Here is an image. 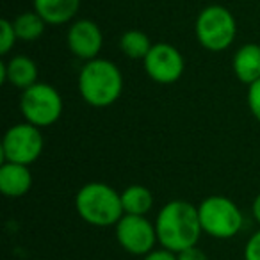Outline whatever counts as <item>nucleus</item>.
Instances as JSON below:
<instances>
[{"label":"nucleus","instance_id":"f257e3e1","mask_svg":"<svg viewBox=\"0 0 260 260\" xmlns=\"http://www.w3.org/2000/svg\"><path fill=\"white\" fill-rule=\"evenodd\" d=\"M157 239L162 248L180 253L198 244L203 234L198 205L185 200H171L159 210L155 219Z\"/></svg>","mask_w":260,"mask_h":260},{"label":"nucleus","instance_id":"f03ea898","mask_svg":"<svg viewBox=\"0 0 260 260\" xmlns=\"http://www.w3.org/2000/svg\"><path fill=\"white\" fill-rule=\"evenodd\" d=\"M79 93L87 105L96 109L111 107L123 93V73L112 61L96 57L86 61L79 72Z\"/></svg>","mask_w":260,"mask_h":260},{"label":"nucleus","instance_id":"7ed1b4c3","mask_svg":"<svg viewBox=\"0 0 260 260\" xmlns=\"http://www.w3.org/2000/svg\"><path fill=\"white\" fill-rule=\"evenodd\" d=\"M75 209L80 219L91 226H116L123 217L121 192L105 182H87L77 191Z\"/></svg>","mask_w":260,"mask_h":260},{"label":"nucleus","instance_id":"20e7f679","mask_svg":"<svg viewBox=\"0 0 260 260\" xmlns=\"http://www.w3.org/2000/svg\"><path fill=\"white\" fill-rule=\"evenodd\" d=\"M194 34L205 50L224 52L237 36V20L224 6H207L196 16Z\"/></svg>","mask_w":260,"mask_h":260},{"label":"nucleus","instance_id":"39448f33","mask_svg":"<svg viewBox=\"0 0 260 260\" xmlns=\"http://www.w3.org/2000/svg\"><path fill=\"white\" fill-rule=\"evenodd\" d=\"M198 214L203 234L214 239H221V241L235 237L244 224V216L241 209L228 196H207L198 205Z\"/></svg>","mask_w":260,"mask_h":260},{"label":"nucleus","instance_id":"423d86ee","mask_svg":"<svg viewBox=\"0 0 260 260\" xmlns=\"http://www.w3.org/2000/svg\"><path fill=\"white\" fill-rule=\"evenodd\" d=\"M64 102L52 84L36 82L34 86L22 91L20 96V112L23 119L40 128L52 126L61 119Z\"/></svg>","mask_w":260,"mask_h":260},{"label":"nucleus","instance_id":"0eeeda50","mask_svg":"<svg viewBox=\"0 0 260 260\" xmlns=\"http://www.w3.org/2000/svg\"><path fill=\"white\" fill-rule=\"evenodd\" d=\"M45 139L41 128L29 121L16 123L6 130L2 138V159L4 162H16L30 166L41 157Z\"/></svg>","mask_w":260,"mask_h":260},{"label":"nucleus","instance_id":"6e6552de","mask_svg":"<svg viewBox=\"0 0 260 260\" xmlns=\"http://www.w3.org/2000/svg\"><path fill=\"white\" fill-rule=\"evenodd\" d=\"M114 234L123 251L134 256L148 255L152 249H155V244H159L155 223H152L146 216L123 214L121 219L116 223Z\"/></svg>","mask_w":260,"mask_h":260},{"label":"nucleus","instance_id":"1a4fd4ad","mask_svg":"<svg viewBox=\"0 0 260 260\" xmlns=\"http://www.w3.org/2000/svg\"><path fill=\"white\" fill-rule=\"evenodd\" d=\"M145 72L153 82L162 84H175L182 79L185 72V59L182 52L171 43H153L148 55L143 59Z\"/></svg>","mask_w":260,"mask_h":260},{"label":"nucleus","instance_id":"9d476101","mask_svg":"<svg viewBox=\"0 0 260 260\" xmlns=\"http://www.w3.org/2000/svg\"><path fill=\"white\" fill-rule=\"evenodd\" d=\"M66 45H68V50L80 61L86 62L96 59L104 47V34L100 25L89 18L75 20L68 27Z\"/></svg>","mask_w":260,"mask_h":260},{"label":"nucleus","instance_id":"9b49d317","mask_svg":"<svg viewBox=\"0 0 260 260\" xmlns=\"http://www.w3.org/2000/svg\"><path fill=\"white\" fill-rule=\"evenodd\" d=\"M40 70L29 55H13L9 61L0 62V82L11 84L18 89H27L38 82Z\"/></svg>","mask_w":260,"mask_h":260},{"label":"nucleus","instance_id":"f8f14e48","mask_svg":"<svg viewBox=\"0 0 260 260\" xmlns=\"http://www.w3.org/2000/svg\"><path fill=\"white\" fill-rule=\"evenodd\" d=\"M32 187V173L29 166L4 162L0 166V191L8 198H22Z\"/></svg>","mask_w":260,"mask_h":260},{"label":"nucleus","instance_id":"ddd939ff","mask_svg":"<svg viewBox=\"0 0 260 260\" xmlns=\"http://www.w3.org/2000/svg\"><path fill=\"white\" fill-rule=\"evenodd\" d=\"M232 70L239 82L249 84L260 79V45L246 43L235 50L232 57Z\"/></svg>","mask_w":260,"mask_h":260},{"label":"nucleus","instance_id":"4468645a","mask_svg":"<svg viewBox=\"0 0 260 260\" xmlns=\"http://www.w3.org/2000/svg\"><path fill=\"white\" fill-rule=\"evenodd\" d=\"M32 4L47 25H64L77 16L80 0H32Z\"/></svg>","mask_w":260,"mask_h":260},{"label":"nucleus","instance_id":"2eb2a0df","mask_svg":"<svg viewBox=\"0 0 260 260\" xmlns=\"http://www.w3.org/2000/svg\"><path fill=\"white\" fill-rule=\"evenodd\" d=\"M121 203L125 214L146 216L153 207V194L146 185L132 184L121 191Z\"/></svg>","mask_w":260,"mask_h":260},{"label":"nucleus","instance_id":"dca6fc26","mask_svg":"<svg viewBox=\"0 0 260 260\" xmlns=\"http://www.w3.org/2000/svg\"><path fill=\"white\" fill-rule=\"evenodd\" d=\"M152 47L153 43L150 41L148 34L138 29L125 30L121 34V38H119V50H121V54L128 59H134V61H143L148 55Z\"/></svg>","mask_w":260,"mask_h":260},{"label":"nucleus","instance_id":"f3484780","mask_svg":"<svg viewBox=\"0 0 260 260\" xmlns=\"http://www.w3.org/2000/svg\"><path fill=\"white\" fill-rule=\"evenodd\" d=\"M13 25H15L16 36H18L20 41L32 43V41L40 40V38L43 36L47 22L32 9V11L20 13V15L13 20Z\"/></svg>","mask_w":260,"mask_h":260},{"label":"nucleus","instance_id":"a211bd4d","mask_svg":"<svg viewBox=\"0 0 260 260\" xmlns=\"http://www.w3.org/2000/svg\"><path fill=\"white\" fill-rule=\"evenodd\" d=\"M16 41H18V36H16L13 22L2 20V22H0V54L8 55L9 52L13 50Z\"/></svg>","mask_w":260,"mask_h":260},{"label":"nucleus","instance_id":"6ab92c4d","mask_svg":"<svg viewBox=\"0 0 260 260\" xmlns=\"http://www.w3.org/2000/svg\"><path fill=\"white\" fill-rule=\"evenodd\" d=\"M246 100H248L249 112L260 123V79L248 86V96H246Z\"/></svg>","mask_w":260,"mask_h":260},{"label":"nucleus","instance_id":"aec40b11","mask_svg":"<svg viewBox=\"0 0 260 260\" xmlns=\"http://www.w3.org/2000/svg\"><path fill=\"white\" fill-rule=\"evenodd\" d=\"M244 260H260V230L255 232L246 242Z\"/></svg>","mask_w":260,"mask_h":260},{"label":"nucleus","instance_id":"412c9836","mask_svg":"<svg viewBox=\"0 0 260 260\" xmlns=\"http://www.w3.org/2000/svg\"><path fill=\"white\" fill-rule=\"evenodd\" d=\"M143 260H178V256H177V253L170 251V249L160 246V248L152 249L148 255L143 256Z\"/></svg>","mask_w":260,"mask_h":260},{"label":"nucleus","instance_id":"4be33fe9","mask_svg":"<svg viewBox=\"0 0 260 260\" xmlns=\"http://www.w3.org/2000/svg\"><path fill=\"white\" fill-rule=\"evenodd\" d=\"M178 260H209L207 253L203 249H200L198 246H192V248H187L184 251L177 253Z\"/></svg>","mask_w":260,"mask_h":260},{"label":"nucleus","instance_id":"5701e85b","mask_svg":"<svg viewBox=\"0 0 260 260\" xmlns=\"http://www.w3.org/2000/svg\"><path fill=\"white\" fill-rule=\"evenodd\" d=\"M251 214H253V217H255L256 223L260 224V194H256L255 200H253V203H251Z\"/></svg>","mask_w":260,"mask_h":260}]
</instances>
